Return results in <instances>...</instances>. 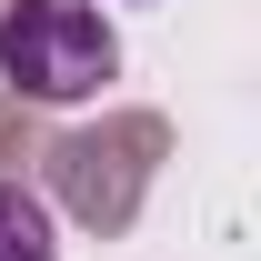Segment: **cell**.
I'll list each match as a JSON object with an SVG mask.
<instances>
[{
  "instance_id": "6da1fadb",
  "label": "cell",
  "mask_w": 261,
  "mask_h": 261,
  "mask_svg": "<svg viewBox=\"0 0 261 261\" xmlns=\"http://www.w3.org/2000/svg\"><path fill=\"white\" fill-rule=\"evenodd\" d=\"M121 70V40L91 0H10L0 20V81L20 100H91Z\"/></svg>"
},
{
  "instance_id": "7a4b0ae2",
  "label": "cell",
  "mask_w": 261,
  "mask_h": 261,
  "mask_svg": "<svg viewBox=\"0 0 261 261\" xmlns=\"http://www.w3.org/2000/svg\"><path fill=\"white\" fill-rule=\"evenodd\" d=\"M0 261H61V241H50V211H40L20 181H0Z\"/></svg>"
}]
</instances>
